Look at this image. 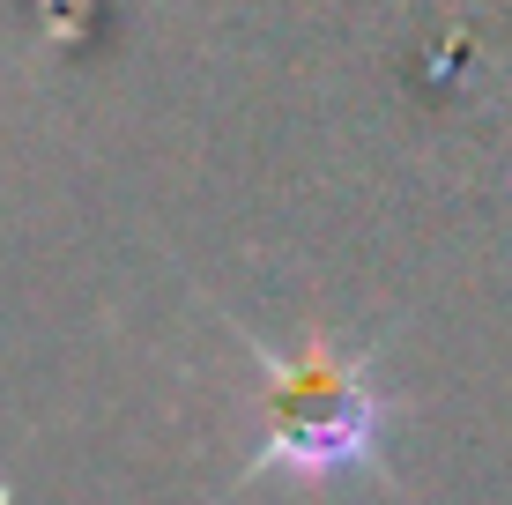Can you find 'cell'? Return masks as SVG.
I'll return each mask as SVG.
<instances>
[{"mask_svg": "<svg viewBox=\"0 0 512 505\" xmlns=\"http://www.w3.org/2000/svg\"><path fill=\"white\" fill-rule=\"evenodd\" d=\"M245 350L260 364V446L245 461L253 476H290V483H342V476H379L386 446V409L372 357L342 350L327 335H305L297 350L245 335Z\"/></svg>", "mask_w": 512, "mask_h": 505, "instance_id": "cell-1", "label": "cell"}]
</instances>
